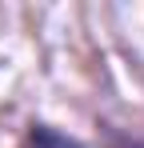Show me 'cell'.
I'll use <instances>...</instances> for the list:
<instances>
[{
	"mask_svg": "<svg viewBox=\"0 0 144 148\" xmlns=\"http://www.w3.org/2000/svg\"><path fill=\"white\" fill-rule=\"evenodd\" d=\"M32 144H36V148H80L76 140L56 136V132H52V128H44V124H36V128H32Z\"/></svg>",
	"mask_w": 144,
	"mask_h": 148,
	"instance_id": "obj_1",
	"label": "cell"
}]
</instances>
